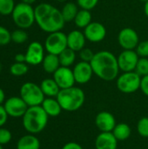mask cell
Masks as SVG:
<instances>
[{
  "mask_svg": "<svg viewBox=\"0 0 148 149\" xmlns=\"http://www.w3.org/2000/svg\"><path fill=\"white\" fill-rule=\"evenodd\" d=\"M141 77L136 72H123L116 79V86L123 93H133L140 89Z\"/></svg>",
  "mask_w": 148,
  "mask_h": 149,
  "instance_id": "7",
  "label": "cell"
},
{
  "mask_svg": "<svg viewBox=\"0 0 148 149\" xmlns=\"http://www.w3.org/2000/svg\"><path fill=\"white\" fill-rule=\"evenodd\" d=\"M135 52L140 58H148V40H144L139 43Z\"/></svg>",
  "mask_w": 148,
  "mask_h": 149,
  "instance_id": "33",
  "label": "cell"
},
{
  "mask_svg": "<svg viewBox=\"0 0 148 149\" xmlns=\"http://www.w3.org/2000/svg\"><path fill=\"white\" fill-rule=\"evenodd\" d=\"M112 133L113 134V135L118 141H123L127 140L131 136L132 129L129 127V125H127L126 123H119L116 124Z\"/></svg>",
  "mask_w": 148,
  "mask_h": 149,
  "instance_id": "25",
  "label": "cell"
},
{
  "mask_svg": "<svg viewBox=\"0 0 148 149\" xmlns=\"http://www.w3.org/2000/svg\"><path fill=\"white\" fill-rule=\"evenodd\" d=\"M5 93L4 91L0 87V105H3L5 101Z\"/></svg>",
  "mask_w": 148,
  "mask_h": 149,
  "instance_id": "41",
  "label": "cell"
},
{
  "mask_svg": "<svg viewBox=\"0 0 148 149\" xmlns=\"http://www.w3.org/2000/svg\"><path fill=\"white\" fill-rule=\"evenodd\" d=\"M49 116L41 106L29 107L22 117L24 128L32 134L41 133L48 124Z\"/></svg>",
  "mask_w": 148,
  "mask_h": 149,
  "instance_id": "3",
  "label": "cell"
},
{
  "mask_svg": "<svg viewBox=\"0 0 148 149\" xmlns=\"http://www.w3.org/2000/svg\"><path fill=\"white\" fill-rule=\"evenodd\" d=\"M139 1H140V2H143V3H146V2H147L148 0H139Z\"/></svg>",
  "mask_w": 148,
  "mask_h": 149,
  "instance_id": "46",
  "label": "cell"
},
{
  "mask_svg": "<svg viewBox=\"0 0 148 149\" xmlns=\"http://www.w3.org/2000/svg\"><path fill=\"white\" fill-rule=\"evenodd\" d=\"M139 58L140 57L134 50H124L117 57L120 70L123 72L135 71Z\"/></svg>",
  "mask_w": 148,
  "mask_h": 149,
  "instance_id": "12",
  "label": "cell"
},
{
  "mask_svg": "<svg viewBox=\"0 0 148 149\" xmlns=\"http://www.w3.org/2000/svg\"><path fill=\"white\" fill-rule=\"evenodd\" d=\"M14 0H0V15L9 16L11 15L15 8Z\"/></svg>",
  "mask_w": 148,
  "mask_h": 149,
  "instance_id": "29",
  "label": "cell"
},
{
  "mask_svg": "<svg viewBox=\"0 0 148 149\" xmlns=\"http://www.w3.org/2000/svg\"><path fill=\"white\" fill-rule=\"evenodd\" d=\"M37 0H22V2L23 3H28V4H32V3H34L35 2H36Z\"/></svg>",
  "mask_w": 148,
  "mask_h": 149,
  "instance_id": "43",
  "label": "cell"
},
{
  "mask_svg": "<svg viewBox=\"0 0 148 149\" xmlns=\"http://www.w3.org/2000/svg\"><path fill=\"white\" fill-rule=\"evenodd\" d=\"M29 71L28 65L26 63L15 62L10 66V72L16 77H20L25 75Z\"/></svg>",
  "mask_w": 148,
  "mask_h": 149,
  "instance_id": "27",
  "label": "cell"
},
{
  "mask_svg": "<svg viewBox=\"0 0 148 149\" xmlns=\"http://www.w3.org/2000/svg\"><path fill=\"white\" fill-rule=\"evenodd\" d=\"M92 17L91 14V10H79L75 19H74V24L78 28L85 29L87 25H89L92 21Z\"/></svg>",
  "mask_w": 148,
  "mask_h": 149,
  "instance_id": "24",
  "label": "cell"
},
{
  "mask_svg": "<svg viewBox=\"0 0 148 149\" xmlns=\"http://www.w3.org/2000/svg\"><path fill=\"white\" fill-rule=\"evenodd\" d=\"M116 124L113 114L109 112H100L95 117V125L100 132H113Z\"/></svg>",
  "mask_w": 148,
  "mask_h": 149,
  "instance_id": "16",
  "label": "cell"
},
{
  "mask_svg": "<svg viewBox=\"0 0 148 149\" xmlns=\"http://www.w3.org/2000/svg\"><path fill=\"white\" fill-rule=\"evenodd\" d=\"M41 107L49 117H57L61 113L63 110L57 98L46 97L44 100Z\"/></svg>",
  "mask_w": 148,
  "mask_h": 149,
  "instance_id": "19",
  "label": "cell"
},
{
  "mask_svg": "<svg viewBox=\"0 0 148 149\" xmlns=\"http://www.w3.org/2000/svg\"><path fill=\"white\" fill-rule=\"evenodd\" d=\"M72 71H73L75 81L79 85H85L88 83L92 79V75L94 74L91 64L89 62H85L82 60L78 62L74 65Z\"/></svg>",
  "mask_w": 148,
  "mask_h": 149,
  "instance_id": "14",
  "label": "cell"
},
{
  "mask_svg": "<svg viewBox=\"0 0 148 149\" xmlns=\"http://www.w3.org/2000/svg\"><path fill=\"white\" fill-rule=\"evenodd\" d=\"M62 109L66 112H75L80 109L85 101L84 91L76 86L61 89L56 97Z\"/></svg>",
  "mask_w": 148,
  "mask_h": 149,
  "instance_id": "4",
  "label": "cell"
},
{
  "mask_svg": "<svg viewBox=\"0 0 148 149\" xmlns=\"http://www.w3.org/2000/svg\"><path fill=\"white\" fill-rule=\"evenodd\" d=\"M144 12H145L146 16L148 18V1L145 3V5H144Z\"/></svg>",
  "mask_w": 148,
  "mask_h": 149,
  "instance_id": "42",
  "label": "cell"
},
{
  "mask_svg": "<svg viewBox=\"0 0 148 149\" xmlns=\"http://www.w3.org/2000/svg\"><path fill=\"white\" fill-rule=\"evenodd\" d=\"M57 2H58V3H64V2H65L66 0H56Z\"/></svg>",
  "mask_w": 148,
  "mask_h": 149,
  "instance_id": "44",
  "label": "cell"
},
{
  "mask_svg": "<svg viewBox=\"0 0 148 149\" xmlns=\"http://www.w3.org/2000/svg\"><path fill=\"white\" fill-rule=\"evenodd\" d=\"M11 41V32L3 25H0V46L7 45Z\"/></svg>",
  "mask_w": 148,
  "mask_h": 149,
  "instance_id": "32",
  "label": "cell"
},
{
  "mask_svg": "<svg viewBox=\"0 0 148 149\" xmlns=\"http://www.w3.org/2000/svg\"><path fill=\"white\" fill-rule=\"evenodd\" d=\"M84 34L86 40L92 43H99L106 36V29L101 23L92 22L84 29Z\"/></svg>",
  "mask_w": 148,
  "mask_h": 149,
  "instance_id": "15",
  "label": "cell"
},
{
  "mask_svg": "<svg viewBox=\"0 0 148 149\" xmlns=\"http://www.w3.org/2000/svg\"><path fill=\"white\" fill-rule=\"evenodd\" d=\"M94 54L95 53L91 49L85 47L84 49H82L79 52V58H80V59L82 61H85V62H89L90 63L92 61V59L93 58Z\"/></svg>",
  "mask_w": 148,
  "mask_h": 149,
  "instance_id": "36",
  "label": "cell"
},
{
  "mask_svg": "<svg viewBox=\"0 0 148 149\" xmlns=\"http://www.w3.org/2000/svg\"><path fill=\"white\" fill-rule=\"evenodd\" d=\"M118 42L124 50H134L140 43V38L135 30L126 27L119 32Z\"/></svg>",
  "mask_w": 148,
  "mask_h": 149,
  "instance_id": "10",
  "label": "cell"
},
{
  "mask_svg": "<svg viewBox=\"0 0 148 149\" xmlns=\"http://www.w3.org/2000/svg\"><path fill=\"white\" fill-rule=\"evenodd\" d=\"M59 62L61 66H66L70 67L72 66L76 60V52L72 51L70 48H66L65 51H63L59 55H58Z\"/></svg>",
  "mask_w": 148,
  "mask_h": 149,
  "instance_id": "26",
  "label": "cell"
},
{
  "mask_svg": "<svg viewBox=\"0 0 148 149\" xmlns=\"http://www.w3.org/2000/svg\"><path fill=\"white\" fill-rule=\"evenodd\" d=\"M137 132L141 137L148 138V117H143L138 121Z\"/></svg>",
  "mask_w": 148,
  "mask_h": 149,
  "instance_id": "31",
  "label": "cell"
},
{
  "mask_svg": "<svg viewBox=\"0 0 148 149\" xmlns=\"http://www.w3.org/2000/svg\"><path fill=\"white\" fill-rule=\"evenodd\" d=\"M62 149H84L81 145H79L77 142H68L63 146Z\"/></svg>",
  "mask_w": 148,
  "mask_h": 149,
  "instance_id": "39",
  "label": "cell"
},
{
  "mask_svg": "<svg viewBox=\"0 0 148 149\" xmlns=\"http://www.w3.org/2000/svg\"><path fill=\"white\" fill-rule=\"evenodd\" d=\"M2 68H3V65H2V64L0 63V72H1V71H2Z\"/></svg>",
  "mask_w": 148,
  "mask_h": 149,
  "instance_id": "45",
  "label": "cell"
},
{
  "mask_svg": "<svg viewBox=\"0 0 148 149\" xmlns=\"http://www.w3.org/2000/svg\"><path fill=\"white\" fill-rule=\"evenodd\" d=\"M34 9L35 22L42 31L47 33L62 31L65 21L61 10L48 3H41Z\"/></svg>",
  "mask_w": 148,
  "mask_h": 149,
  "instance_id": "1",
  "label": "cell"
},
{
  "mask_svg": "<svg viewBox=\"0 0 148 149\" xmlns=\"http://www.w3.org/2000/svg\"><path fill=\"white\" fill-rule=\"evenodd\" d=\"M15 62L18 63H25V54L24 53H17L15 55Z\"/></svg>",
  "mask_w": 148,
  "mask_h": 149,
  "instance_id": "40",
  "label": "cell"
},
{
  "mask_svg": "<svg viewBox=\"0 0 148 149\" xmlns=\"http://www.w3.org/2000/svg\"><path fill=\"white\" fill-rule=\"evenodd\" d=\"M140 90L146 96L148 97V75L141 78Z\"/></svg>",
  "mask_w": 148,
  "mask_h": 149,
  "instance_id": "38",
  "label": "cell"
},
{
  "mask_svg": "<svg viewBox=\"0 0 148 149\" xmlns=\"http://www.w3.org/2000/svg\"><path fill=\"white\" fill-rule=\"evenodd\" d=\"M8 114L3 107V105H0V127H3V125L6 123L8 120Z\"/></svg>",
  "mask_w": 148,
  "mask_h": 149,
  "instance_id": "37",
  "label": "cell"
},
{
  "mask_svg": "<svg viewBox=\"0 0 148 149\" xmlns=\"http://www.w3.org/2000/svg\"><path fill=\"white\" fill-rule=\"evenodd\" d=\"M79 10V5L77 3H72V2L66 3L61 10V13H62V16H63L65 23L74 21Z\"/></svg>",
  "mask_w": 148,
  "mask_h": 149,
  "instance_id": "23",
  "label": "cell"
},
{
  "mask_svg": "<svg viewBox=\"0 0 148 149\" xmlns=\"http://www.w3.org/2000/svg\"><path fill=\"white\" fill-rule=\"evenodd\" d=\"M12 139L11 132L4 127H0V145H6L8 144Z\"/></svg>",
  "mask_w": 148,
  "mask_h": 149,
  "instance_id": "34",
  "label": "cell"
},
{
  "mask_svg": "<svg viewBox=\"0 0 148 149\" xmlns=\"http://www.w3.org/2000/svg\"><path fill=\"white\" fill-rule=\"evenodd\" d=\"M44 46L47 53L58 56L67 48V35L61 31L49 33Z\"/></svg>",
  "mask_w": 148,
  "mask_h": 149,
  "instance_id": "8",
  "label": "cell"
},
{
  "mask_svg": "<svg viewBox=\"0 0 148 149\" xmlns=\"http://www.w3.org/2000/svg\"><path fill=\"white\" fill-rule=\"evenodd\" d=\"M53 79L58 85L60 89L74 86L76 83L72 69L66 66H60L53 73Z\"/></svg>",
  "mask_w": 148,
  "mask_h": 149,
  "instance_id": "13",
  "label": "cell"
},
{
  "mask_svg": "<svg viewBox=\"0 0 148 149\" xmlns=\"http://www.w3.org/2000/svg\"><path fill=\"white\" fill-rule=\"evenodd\" d=\"M40 87L45 97L56 98L60 92V87L56 83V81L52 79H44L42 80L40 84Z\"/></svg>",
  "mask_w": 148,
  "mask_h": 149,
  "instance_id": "21",
  "label": "cell"
},
{
  "mask_svg": "<svg viewBox=\"0 0 148 149\" xmlns=\"http://www.w3.org/2000/svg\"><path fill=\"white\" fill-rule=\"evenodd\" d=\"M141 78L148 75V58H140L135 71Z\"/></svg>",
  "mask_w": 148,
  "mask_h": 149,
  "instance_id": "30",
  "label": "cell"
},
{
  "mask_svg": "<svg viewBox=\"0 0 148 149\" xmlns=\"http://www.w3.org/2000/svg\"><path fill=\"white\" fill-rule=\"evenodd\" d=\"M20 97L28 107L41 106L45 96L40 87L33 82H25L20 87Z\"/></svg>",
  "mask_w": 148,
  "mask_h": 149,
  "instance_id": "6",
  "label": "cell"
},
{
  "mask_svg": "<svg viewBox=\"0 0 148 149\" xmlns=\"http://www.w3.org/2000/svg\"><path fill=\"white\" fill-rule=\"evenodd\" d=\"M17 149H40V141L35 134H29L17 141Z\"/></svg>",
  "mask_w": 148,
  "mask_h": 149,
  "instance_id": "20",
  "label": "cell"
},
{
  "mask_svg": "<svg viewBox=\"0 0 148 149\" xmlns=\"http://www.w3.org/2000/svg\"><path fill=\"white\" fill-rule=\"evenodd\" d=\"M93 73L100 79L113 81L119 77L120 67L117 57L108 51H100L94 54L90 62Z\"/></svg>",
  "mask_w": 148,
  "mask_h": 149,
  "instance_id": "2",
  "label": "cell"
},
{
  "mask_svg": "<svg viewBox=\"0 0 148 149\" xmlns=\"http://www.w3.org/2000/svg\"><path fill=\"white\" fill-rule=\"evenodd\" d=\"M42 66L45 72L53 74L61 66L58 56L55 54L47 53L42 62Z\"/></svg>",
  "mask_w": 148,
  "mask_h": 149,
  "instance_id": "22",
  "label": "cell"
},
{
  "mask_svg": "<svg viewBox=\"0 0 148 149\" xmlns=\"http://www.w3.org/2000/svg\"><path fill=\"white\" fill-rule=\"evenodd\" d=\"M11 17L17 27L24 30L29 29L36 23L35 9L31 4L21 2L15 5Z\"/></svg>",
  "mask_w": 148,
  "mask_h": 149,
  "instance_id": "5",
  "label": "cell"
},
{
  "mask_svg": "<svg viewBox=\"0 0 148 149\" xmlns=\"http://www.w3.org/2000/svg\"><path fill=\"white\" fill-rule=\"evenodd\" d=\"M99 3V0H77V4L83 10H91L94 9Z\"/></svg>",
  "mask_w": 148,
  "mask_h": 149,
  "instance_id": "35",
  "label": "cell"
},
{
  "mask_svg": "<svg viewBox=\"0 0 148 149\" xmlns=\"http://www.w3.org/2000/svg\"><path fill=\"white\" fill-rule=\"evenodd\" d=\"M118 141L112 132H101L95 139V149H117Z\"/></svg>",
  "mask_w": 148,
  "mask_h": 149,
  "instance_id": "18",
  "label": "cell"
},
{
  "mask_svg": "<svg viewBox=\"0 0 148 149\" xmlns=\"http://www.w3.org/2000/svg\"><path fill=\"white\" fill-rule=\"evenodd\" d=\"M0 149H3V145H0Z\"/></svg>",
  "mask_w": 148,
  "mask_h": 149,
  "instance_id": "47",
  "label": "cell"
},
{
  "mask_svg": "<svg viewBox=\"0 0 148 149\" xmlns=\"http://www.w3.org/2000/svg\"><path fill=\"white\" fill-rule=\"evenodd\" d=\"M3 106L8 116L12 118H22L29 107L20 96H13L7 99Z\"/></svg>",
  "mask_w": 148,
  "mask_h": 149,
  "instance_id": "9",
  "label": "cell"
},
{
  "mask_svg": "<svg viewBox=\"0 0 148 149\" xmlns=\"http://www.w3.org/2000/svg\"><path fill=\"white\" fill-rule=\"evenodd\" d=\"M85 36L79 30H73L67 34V47L76 52L85 48Z\"/></svg>",
  "mask_w": 148,
  "mask_h": 149,
  "instance_id": "17",
  "label": "cell"
},
{
  "mask_svg": "<svg viewBox=\"0 0 148 149\" xmlns=\"http://www.w3.org/2000/svg\"><path fill=\"white\" fill-rule=\"evenodd\" d=\"M44 46L38 42H31L25 52V63L30 65H38L42 64L44 58Z\"/></svg>",
  "mask_w": 148,
  "mask_h": 149,
  "instance_id": "11",
  "label": "cell"
},
{
  "mask_svg": "<svg viewBox=\"0 0 148 149\" xmlns=\"http://www.w3.org/2000/svg\"><path fill=\"white\" fill-rule=\"evenodd\" d=\"M28 40V34L24 29H17L11 32V41L17 45H22Z\"/></svg>",
  "mask_w": 148,
  "mask_h": 149,
  "instance_id": "28",
  "label": "cell"
}]
</instances>
